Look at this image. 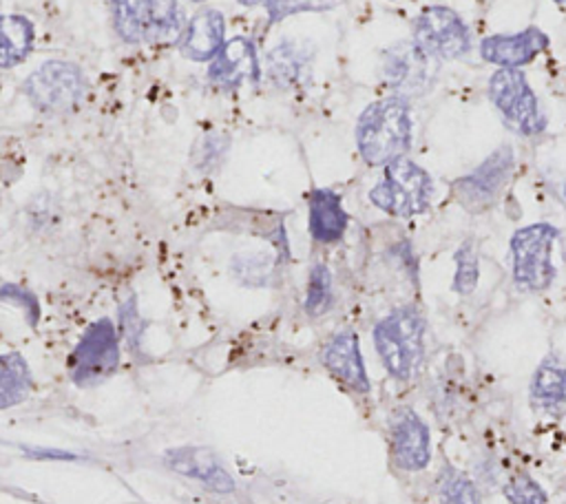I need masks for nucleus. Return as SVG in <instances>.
Returning a JSON list of instances; mask_svg holds the SVG:
<instances>
[{
	"instance_id": "f257e3e1",
	"label": "nucleus",
	"mask_w": 566,
	"mask_h": 504,
	"mask_svg": "<svg viewBox=\"0 0 566 504\" xmlns=\"http://www.w3.org/2000/svg\"><path fill=\"white\" fill-rule=\"evenodd\" d=\"M411 104L402 95H387L371 102L358 115L354 139L367 166H387L411 148Z\"/></svg>"
},
{
	"instance_id": "f03ea898",
	"label": "nucleus",
	"mask_w": 566,
	"mask_h": 504,
	"mask_svg": "<svg viewBox=\"0 0 566 504\" xmlns=\"http://www.w3.org/2000/svg\"><path fill=\"white\" fill-rule=\"evenodd\" d=\"M427 321L413 305H400L374 325V345L389 376L407 382L424 356Z\"/></svg>"
},
{
	"instance_id": "7ed1b4c3",
	"label": "nucleus",
	"mask_w": 566,
	"mask_h": 504,
	"mask_svg": "<svg viewBox=\"0 0 566 504\" xmlns=\"http://www.w3.org/2000/svg\"><path fill=\"white\" fill-rule=\"evenodd\" d=\"M559 228L548 221H535L517 228L511 234V279L524 294H542L557 279L555 245L559 241Z\"/></svg>"
},
{
	"instance_id": "20e7f679",
	"label": "nucleus",
	"mask_w": 566,
	"mask_h": 504,
	"mask_svg": "<svg viewBox=\"0 0 566 504\" xmlns=\"http://www.w3.org/2000/svg\"><path fill=\"white\" fill-rule=\"evenodd\" d=\"M431 175L407 155L387 164L382 168V177L369 190V201L378 210L400 219L424 214L431 206Z\"/></svg>"
},
{
	"instance_id": "39448f33",
	"label": "nucleus",
	"mask_w": 566,
	"mask_h": 504,
	"mask_svg": "<svg viewBox=\"0 0 566 504\" xmlns=\"http://www.w3.org/2000/svg\"><path fill=\"white\" fill-rule=\"evenodd\" d=\"M486 95L509 128L524 137H539L546 130V115L522 69H495Z\"/></svg>"
},
{
	"instance_id": "423d86ee",
	"label": "nucleus",
	"mask_w": 566,
	"mask_h": 504,
	"mask_svg": "<svg viewBox=\"0 0 566 504\" xmlns=\"http://www.w3.org/2000/svg\"><path fill=\"white\" fill-rule=\"evenodd\" d=\"M86 93V77L75 62L49 60L22 82V95L46 115H66L77 108Z\"/></svg>"
},
{
	"instance_id": "0eeeda50",
	"label": "nucleus",
	"mask_w": 566,
	"mask_h": 504,
	"mask_svg": "<svg viewBox=\"0 0 566 504\" xmlns=\"http://www.w3.org/2000/svg\"><path fill=\"white\" fill-rule=\"evenodd\" d=\"M119 329L106 316L93 321L66 358L69 376L77 387H93L111 378L122 358Z\"/></svg>"
},
{
	"instance_id": "6e6552de",
	"label": "nucleus",
	"mask_w": 566,
	"mask_h": 504,
	"mask_svg": "<svg viewBox=\"0 0 566 504\" xmlns=\"http://www.w3.org/2000/svg\"><path fill=\"white\" fill-rule=\"evenodd\" d=\"M513 172L515 150L511 144H502L491 155H486L471 172L458 177L451 183V192L467 212L480 214L491 210L500 201Z\"/></svg>"
},
{
	"instance_id": "1a4fd4ad",
	"label": "nucleus",
	"mask_w": 566,
	"mask_h": 504,
	"mask_svg": "<svg viewBox=\"0 0 566 504\" xmlns=\"http://www.w3.org/2000/svg\"><path fill=\"white\" fill-rule=\"evenodd\" d=\"M411 40L438 62L460 60L469 55L473 46L471 29L467 27V22L460 18L458 11L442 4L424 7L416 15Z\"/></svg>"
},
{
	"instance_id": "9d476101",
	"label": "nucleus",
	"mask_w": 566,
	"mask_h": 504,
	"mask_svg": "<svg viewBox=\"0 0 566 504\" xmlns=\"http://www.w3.org/2000/svg\"><path fill=\"white\" fill-rule=\"evenodd\" d=\"M438 60L422 51L413 40H400L382 51L385 84L407 99L422 97L431 91L438 75Z\"/></svg>"
},
{
	"instance_id": "9b49d317",
	"label": "nucleus",
	"mask_w": 566,
	"mask_h": 504,
	"mask_svg": "<svg viewBox=\"0 0 566 504\" xmlns=\"http://www.w3.org/2000/svg\"><path fill=\"white\" fill-rule=\"evenodd\" d=\"M391 462L402 471H422L431 460V433L427 422L411 409L400 407L389 420Z\"/></svg>"
},
{
	"instance_id": "f8f14e48",
	"label": "nucleus",
	"mask_w": 566,
	"mask_h": 504,
	"mask_svg": "<svg viewBox=\"0 0 566 504\" xmlns=\"http://www.w3.org/2000/svg\"><path fill=\"white\" fill-rule=\"evenodd\" d=\"M206 77L219 88H239L243 82L259 84L263 77V64L252 38L234 35L230 38L217 57L208 64Z\"/></svg>"
},
{
	"instance_id": "ddd939ff",
	"label": "nucleus",
	"mask_w": 566,
	"mask_h": 504,
	"mask_svg": "<svg viewBox=\"0 0 566 504\" xmlns=\"http://www.w3.org/2000/svg\"><path fill=\"white\" fill-rule=\"evenodd\" d=\"M551 40L539 27L515 33H493L480 40V57L497 69H522L548 49Z\"/></svg>"
},
{
	"instance_id": "4468645a",
	"label": "nucleus",
	"mask_w": 566,
	"mask_h": 504,
	"mask_svg": "<svg viewBox=\"0 0 566 504\" xmlns=\"http://www.w3.org/2000/svg\"><path fill=\"white\" fill-rule=\"evenodd\" d=\"M314 55L316 49L310 42L283 38L265 53L263 77L276 88H301L312 75Z\"/></svg>"
},
{
	"instance_id": "2eb2a0df",
	"label": "nucleus",
	"mask_w": 566,
	"mask_h": 504,
	"mask_svg": "<svg viewBox=\"0 0 566 504\" xmlns=\"http://www.w3.org/2000/svg\"><path fill=\"white\" fill-rule=\"evenodd\" d=\"M164 464L199 484H203L208 491L214 493H232L237 482L226 471L223 462L217 458L214 451L203 447H175L168 449L164 455Z\"/></svg>"
},
{
	"instance_id": "dca6fc26",
	"label": "nucleus",
	"mask_w": 566,
	"mask_h": 504,
	"mask_svg": "<svg viewBox=\"0 0 566 504\" xmlns=\"http://www.w3.org/2000/svg\"><path fill=\"white\" fill-rule=\"evenodd\" d=\"M528 402L539 416L553 420L566 416V360L559 354L548 351L533 369Z\"/></svg>"
},
{
	"instance_id": "f3484780",
	"label": "nucleus",
	"mask_w": 566,
	"mask_h": 504,
	"mask_svg": "<svg viewBox=\"0 0 566 504\" xmlns=\"http://www.w3.org/2000/svg\"><path fill=\"white\" fill-rule=\"evenodd\" d=\"M226 42V18L210 7L199 9L175 40L177 51L192 62H212Z\"/></svg>"
},
{
	"instance_id": "a211bd4d",
	"label": "nucleus",
	"mask_w": 566,
	"mask_h": 504,
	"mask_svg": "<svg viewBox=\"0 0 566 504\" xmlns=\"http://www.w3.org/2000/svg\"><path fill=\"white\" fill-rule=\"evenodd\" d=\"M323 365L340 385L349 387L352 391L367 393L371 389L356 332L343 329L334 334L323 347Z\"/></svg>"
},
{
	"instance_id": "6ab92c4d",
	"label": "nucleus",
	"mask_w": 566,
	"mask_h": 504,
	"mask_svg": "<svg viewBox=\"0 0 566 504\" xmlns=\"http://www.w3.org/2000/svg\"><path fill=\"white\" fill-rule=\"evenodd\" d=\"M307 225L316 243L340 241L349 225V214L343 208L340 195L332 188H314L307 195Z\"/></svg>"
},
{
	"instance_id": "aec40b11",
	"label": "nucleus",
	"mask_w": 566,
	"mask_h": 504,
	"mask_svg": "<svg viewBox=\"0 0 566 504\" xmlns=\"http://www.w3.org/2000/svg\"><path fill=\"white\" fill-rule=\"evenodd\" d=\"M117 38L126 44L150 42L155 0H108Z\"/></svg>"
},
{
	"instance_id": "412c9836",
	"label": "nucleus",
	"mask_w": 566,
	"mask_h": 504,
	"mask_svg": "<svg viewBox=\"0 0 566 504\" xmlns=\"http://www.w3.org/2000/svg\"><path fill=\"white\" fill-rule=\"evenodd\" d=\"M2 44H0V66L13 69L24 62L35 44V24L22 13L2 15Z\"/></svg>"
},
{
	"instance_id": "4be33fe9",
	"label": "nucleus",
	"mask_w": 566,
	"mask_h": 504,
	"mask_svg": "<svg viewBox=\"0 0 566 504\" xmlns=\"http://www.w3.org/2000/svg\"><path fill=\"white\" fill-rule=\"evenodd\" d=\"M35 380L22 354L7 351L0 358V407L9 409L31 396Z\"/></svg>"
},
{
	"instance_id": "5701e85b",
	"label": "nucleus",
	"mask_w": 566,
	"mask_h": 504,
	"mask_svg": "<svg viewBox=\"0 0 566 504\" xmlns=\"http://www.w3.org/2000/svg\"><path fill=\"white\" fill-rule=\"evenodd\" d=\"M279 256L265 252V250H252V252H239L230 261L232 276L248 287H265L272 285L279 267Z\"/></svg>"
},
{
	"instance_id": "b1692460",
	"label": "nucleus",
	"mask_w": 566,
	"mask_h": 504,
	"mask_svg": "<svg viewBox=\"0 0 566 504\" xmlns=\"http://www.w3.org/2000/svg\"><path fill=\"white\" fill-rule=\"evenodd\" d=\"M436 491L440 504H482L478 482L451 464L440 469Z\"/></svg>"
},
{
	"instance_id": "393cba45",
	"label": "nucleus",
	"mask_w": 566,
	"mask_h": 504,
	"mask_svg": "<svg viewBox=\"0 0 566 504\" xmlns=\"http://www.w3.org/2000/svg\"><path fill=\"white\" fill-rule=\"evenodd\" d=\"M334 305V281L325 263H314L310 270L303 307L310 316H323Z\"/></svg>"
},
{
	"instance_id": "a878e982",
	"label": "nucleus",
	"mask_w": 566,
	"mask_h": 504,
	"mask_svg": "<svg viewBox=\"0 0 566 504\" xmlns=\"http://www.w3.org/2000/svg\"><path fill=\"white\" fill-rule=\"evenodd\" d=\"M455 272H453V283L451 290L460 296H469L475 292L478 281H480V256L475 250V243L471 239L462 241L453 254Z\"/></svg>"
},
{
	"instance_id": "bb28decb",
	"label": "nucleus",
	"mask_w": 566,
	"mask_h": 504,
	"mask_svg": "<svg viewBox=\"0 0 566 504\" xmlns=\"http://www.w3.org/2000/svg\"><path fill=\"white\" fill-rule=\"evenodd\" d=\"M186 13L177 0H155L150 42L177 40L186 27Z\"/></svg>"
},
{
	"instance_id": "cd10ccee",
	"label": "nucleus",
	"mask_w": 566,
	"mask_h": 504,
	"mask_svg": "<svg viewBox=\"0 0 566 504\" xmlns=\"http://www.w3.org/2000/svg\"><path fill=\"white\" fill-rule=\"evenodd\" d=\"M502 495L509 504H548L546 489L524 469L513 471L502 482Z\"/></svg>"
},
{
	"instance_id": "c85d7f7f",
	"label": "nucleus",
	"mask_w": 566,
	"mask_h": 504,
	"mask_svg": "<svg viewBox=\"0 0 566 504\" xmlns=\"http://www.w3.org/2000/svg\"><path fill=\"white\" fill-rule=\"evenodd\" d=\"M336 4H338V0H263L268 24L283 22L285 18L296 15V13L329 11Z\"/></svg>"
},
{
	"instance_id": "c756f323",
	"label": "nucleus",
	"mask_w": 566,
	"mask_h": 504,
	"mask_svg": "<svg viewBox=\"0 0 566 504\" xmlns=\"http://www.w3.org/2000/svg\"><path fill=\"white\" fill-rule=\"evenodd\" d=\"M142 334H144V321L139 316L137 298L128 296L119 305V336L126 343V349L133 356H142Z\"/></svg>"
},
{
	"instance_id": "7c9ffc66",
	"label": "nucleus",
	"mask_w": 566,
	"mask_h": 504,
	"mask_svg": "<svg viewBox=\"0 0 566 504\" xmlns=\"http://www.w3.org/2000/svg\"><path fill=\"white\" fill-rule=\"evenodd\" d=\"M0 298L4 301V303H11V305H15V307H20L22 309V314H24V318H27V323L35 329V325H38V321H40V303H38V296L33 294V292H29L27 287H22V285H15V283H2V287H0Z\"/></svg>"
},
{
	"instance_id": "2f4dec72",
	"label": "nucleus",
	"mask_w": 566,
	"mask_h": 504,
	"mask_svg": "<svg viewBox=\"0 0 566 504\" xmlns=\"http://www.w3.org/2000/svg\"><path fill=\"white\" fill-rule=\"evenodd\" d=\"M546 186H548L551 195H553L557 201H562V206H566V177H562L559 172H553V175H548Z\"/></svg>"
},
{
	"instance_id": "473e14b6",
	"label": "nucleus",
	"mask_w": 566,
	"mask_h": 504,
	"mask_svg": "<svg viewBox=\"0 0 566 504\" xmlns=\"http://www.w3.org/2000/svg\"><path fill=\"white\" fill-rule=\"evenodd\" d=\"M239 4H243V7H254V4H263V0H237Z\"/></svg>"
},
{
	"instance_id": "72a5a7b5",
	"label": "nucleus",
	"mask_w": 566,
	"mask_h": 504,
	"mask_svg": "<svg viewBox=\"0 0 566 504\" xmlns=\"http://www.w3.org/2000/svg\"><path fill=\"white\" fill-rule=\"evenodd\" d=\"M188 2H206V0H188Z\"/></svg>"
},
{
	"instance_id": "f704fd0d",
	"label": "nucleus",
	"mask_w": 566,
	"mask_h": 504,
	"mask_svg": "<svg viewBox=\"0 0 566 504\" xmlns=\"http://www.w3.org/2000/svg\"><path fill=\"white\" fill-rule=\"evenodd\" d=\"M553 2H564V0H553Z\"/></svg>"
}]
</instances>
